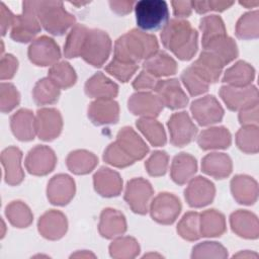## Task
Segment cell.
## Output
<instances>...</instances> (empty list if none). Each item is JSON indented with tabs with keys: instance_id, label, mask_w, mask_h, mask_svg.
Here are the masks:
<instances>
[{
	"instance_id": "cell-1",
	"label": "cell",
	"mask_w": 259,
	"mask_h": 259,
	"mask_svg": "<svg viewBox=\"0 0 259 259\" xmlns=\"http://www.w3.org/2000/svg\"><path fill=\"white\" fill-rule=\"evenodd\" d=\"M197 38V31L191 24L179 18L169 20L161 32L163 46L182 61H188L194 57L198 46Z\"/></svg>"
},
{
	"instance_id": "cell-2",
	"label": "cell",
	"mask_w": 259,
	"mask_h": 259,
	"mask_svg": "<svg viewBox=\"0 0 259 259\" xmlns=\"http://www.w3.org/2000/svg\"><path fill=\"white\" fill-rule=\"evenodd\" d=\"M159 45L155 35L135 28L119 36L114 45V58L136 63L147 60L158 52Z\"/></svg>"
},
{
	"instance_id": "cell-3",
	"label": "cell",
	"mask_w": 259,
	"mask_h": 259,
	"mask_svg": "<svg viewBox=\"0 0 259 259\" xmlns=\"http://www.w3.org/2000/svg\"><path fill=\"white\" fill-rule=\"evenodd\" d=\"M35 10L40 25L54 35L64 34L76 21L60 1H35Z\"/></svg>"
},
{
	"instance_id": "cell-4",
	"label": "cell",
	"mask_w": 259,
	"mask_h": 259,
	"mask_svg": "<svg viewBox=\"0 0 259 259\" xmlns=\"http://www.w3.org/2000/svg\"><path fill=\"white\" fill-rule=\"evenodd\" d=\"M138 26L141 30H157L169 21L168 5L162 0H142L135 4Z\"/></svg>"
},
{
	"instance_id": "cell-5",
	"label": "cell",
	"mask_w": 259,
	"mask_h": 259,
	"mask_svg": "<svg viewBox=\"0 0 259 259\" xmlns=\"http://www.w3.org/2000/svg\"><path fill=\"white\" fill-rule=\"evenodd\" d=\"M22 13L14 16L10 36L15 41L28 42L34 40L40 31V23L36 15L35 1L22 2Z\"/></svg>"
},
{
	"instance_id": "cell-6",
	"label": "cell",
	"mask_w": 259,
	"mask_h": 259,
	"mask_svg": "<svg viewBox=\"0 0 259 259\" xmlns=\"http://www.w3.org/2000/svg\"><path fill=\"white\" fill-rule=\"evenodd\" d=\"M110 51L109 35L101 29H89L80 57L93 67H101L108 59Z\"/></svg>"
},
{
	"instance_id": "cell-7",
	"label": "cell",
	"mask_w": 259,
	"mask_h": 259,
	"mask_svg": "<svg viewBox=\"0 0 259 259\" xmlns=\"http://www.w3.org/2000/svg\"><path fill=\"white\" fill-rule=\"evenodd\" d=\"M153 192V187L148 180L141 177L133 178L126 184L123 197L134 212L145 214L149 210Z\"/></svg>"
},
{
	"instance_id": "cell-8",
	"label": "cell",
	"mask_w": 259,
	"mask_h": 259,
	"mask_svg": "<svg viewBox=\"0 0 259 259\" xmlns=\"http://www.w3.org/2000/svg\"><path fill=\"white\" fill-rule=\"evenodd\" d=\"M149 210L155 222L162 225H171L180 213L181 203L174 194L162 192L151 201Z\"/></svg>"
},
{
	"instance_id": "cell-9",
	"label": "cell",
	"mask_w": 259,
	"mask_h": 259,
	"mask_svg": "<svg viewBox=\"0 0 259 259\" xmlns=\"http://www.w3.org/2000/svg\"><path fill=\"white\" fill-rule=\"evenodd\" d=\"M220 96L227 107L233 111H240L258 103V90L253 85L245 87L224 85L220 89Z\"/></svg>"
},
{
	"instance_id": "cell-10",
	"label": "cell",
	"mask_w": 259,
	"mask_h": 259,
	"mask_svg": "<svg viewBox=\"0 0 259 259\" xmlns=\"http://www.w3.org/2000/svg\"><path fill=\"white\" fill-rule=\"evenodd\" d=\"M170 143L175 147H183L191 143L196 134L197 127L192 122L187 112L181 111L172 114L168 120Z\"/></svg>"
},
{
	"instance_id": "cell-11",
	"label": "cell",
	"mask_w": 259,
	"mask_h": 259,
	"mask_svg": "<svg viewBox=\"0 0 259 259\" xmlns=\"http://www.w3.org/2000/svg\"><path fill=\"white\" fill-rule=\"evenodd\" d=\"M28 58L36 66H53L61 58V51L57 42L47 36L41 35L35 38L28 48Z\"/></svg>"
},
{
	"instance_id": "cell-12",
	"label": "cell",
	"mask_w": 259,
	"mask_h": 259,
	"mask_svg": "<svg viewBox=\"0 0 259 259\" xmlns=\"http://www.w3.org/2000/svg\"><path fill=\"white\" fill-rule=\"evenodd\" d=\"M190 110L193 118L203 126L217 123L224 116L222 105L212 95H206L194 100L191 103Z\"/></svg>"
},
{
	"instance_id": "cell-13",
	"label": "cell",
	"mask_w": 259,
	"mask_h": 259,
	"mask_svg": "<svg viewBox=\"0 0 259 259\" xmlns=\"http://www.w3.org/2000/svg\"><path fill=\"white\" fill-rule=\"evenodd\" d=\"M36 136L42 141L58 138L63 128V118L56 108H40L35 115Z\"/></svg>"
},
{
	"instance_id": "cell-14",
	"label": "cell",
	"mask_w": 259,
	"mask_h": 259,
	"mask_svg": "<svg viewBox=\"0 0 259 259\" xmlns=\"http://www.w3.org/2000/svg\"><path fill=\"white\" fill-rule=\"evenodd\" d=\"M56 164V154L48 146H36L32 148L25 158L26 170L35 176H44L51 173Z\"/></svg>"
},
{
	"instance_id": "cell-15",
	"label": "cell",
	"mask_w": 259,
	"mask_h": 259,
	"mask_svg": "<svg viewBox=\"0 0 259 259\" xmlns=\"http://www.w3.org/2000/svg\"><path fill=\"white\" fill-rule=\"evenodd\" d=\"M215 194V188L208 179L197 176L189 180L188 186L184 191L186 202L191 207H203L209 204Z\"/></svg>"
},
{
	"instance_id": "cell-16",
	"label": "cell",
	"mask_w": 259,
	"mask_h": 259,
	"mask_svg": "<svg viewBox=\"0 0 259 259\" xmlns=\"http://www.w3.org/2000/svg\"><path fill=\"white\" fill-rule=\"evenodd\" d=\"M154 90L163 105L170 109L183 108L188 103V97L177 79L159 80Z\"/></svg>"
},
{
	"instance_id": "cell-17",
	"label": "cell",
	"mask_w": 259,
	"mask_h": 259,
	"mask_svg": "<svg viewBox=\"0 0 259 259\" xmlns=\"http://www.w3.org/2000/svg\"><path fill=\"white\" fill-rule=\"evenodd\" d=\"M76 186L73 178L67 174H58L51 178L47 187L48 199L55 205L68 204L75 195Z\"/></svg>"
},
{
	"instance_id": "cell-18",
	"label": "cell",
	"mask_w": 259,
	"mask_h": 259,
	"mask_svg": "<svg viewBox=\"0 0 259 259\" xmlns=\"http://www.w3.org/2000/svg\"><path fill=\"white\" fill-rule=\"evenodd\" d=\"M127 106L133 114L141 117H156L164 107L157 94L151 92L134 93L127 101Z\"/></svg>"
},
{
	"instance_id": "cell-19",
	"label": "cell",
	"mask_w": 259,
	"mask_h": 259,
	"mask_svg": "<svg viewBox=\"0 0 259 259\" xmlns=\"http://www.w3.org/2000/svg\"><path fill=\"white\" fill-rule=\"evenodd\" d=\"M37 229L44 238L48 240H59L64 237L67 232V218L60 210H48L39 218Z\"/></svg>"
},
{
	"instance_id": "cell-20",
	"label": "cell",
	"mask_w": 259,
	"mask_h": 259,
	"mask_svg": "<svg viewBox=\"0 0 259 259\" xmlns=\"http://www.w3.org/2000/svg\"><path fill=\"white\" fill-rule=\"evenodd\" d=\"M88 117L96 125L116 123L119 106L113 99H95L88 107Z\"/></svg>"
},
{
	"instance_id": "cell-21",
	"label": "cell",
	"mask_w": 259,
	"mask_h": 259,
	"mask_svg": "<svg viewBox=\"0 0 259 259\" xmlns=\"http://www.w3.org/2000/svg\"><path fill=\"white\" fill-rule=\"evenodd\" d=\"M93 184L96 192L103 197H114L122 190L120 175L110 168L101 167L93 176Z\"/></svg>"
},
{
	"instance_id": "cell-22",
	"label": "cell",
	"mask_w": 259,
	"mask_h": 259,
	"mask_svg": "<svg viewBox=\"0 0 259 259\" xmlns=\"http://www.w3.org/2000/svg\"><path fill=\"white\" fill-rule=\"evenodd\" d=\"M22 152L17 147H8L1 154V162L4 168L5 182L11 186L18 185L24 178L21 167Z\"/></svg>"
},
{
	"instance_id": "cell-23",
	"label": "cell",
	"mask_w": 259,
	"mask_h": 259,
	"mask_svg": "<svg viewBox=\"0 0 259 259\" xmlns=\"http://www.w3.org/2000/svg\"><path fill=\"white\" fill-rule=\"evenodd\" d=\"M231 191L235 200L241 204L251 205L258 198L257 181L248 175H236L231 180Z\"/></svg>"
},
{
	"instance_id": "cell-24",
	"label": "cell",
	"mask_w": 259,
	"mask_h": 259,
	"mask_svg": "<svg viewBox=\"0 0 259 259\" xmlns=\"http://www.w3.org/2000/svg\"><path fill=\"white\" fill-rule=\"evenodd\" d=\"M233 232L245 239H257L259 236V222L257 217L248 210L239 209L230 217Z\"/></svg>"
},
{
	"instance_id": "cell-25",
	"label": "cell",
	"mask_w": 259,
	"mask_h": 259,
	"mask_svg": "<svg viewBox=\"0 0 259 259\" xmlns=\"http://www.w3.org/2000/svg\"><path fill=\"white\" fill-rule=\"evenodd\" d=\"M10 127L17 140L31 141L36 136L35 116L29 109H19L10 117Z\"/></svg>"
},
{
	"instance_id": "cell-26",
	"label": "cell",
	"mask_w": 259,
	"mask_h": 259,
	"mask_svg": "<svg viewBox=\"0 0 259 259\" xmlns=\"http://www.w3.org/2000/svg\"><path fill=\"white\" fill-rule=\"evenodd\" d=\"M116 142L134 161L143 159L149 152L147 144L130 126H124L117 133Z\"/></svg>"
},
{
	"instance_id": "cell-27",
	"label": "cell",
	"mask_w": 259,
	"mask_h": 259,
	"mask_svg": "<svg viewBox=\"0 0 259 259\" xmlns=\"http://www.w3.org/2000/svg\"><path fill=\"white\" fill-rule=\"evenodd\" d=\"M98 231L106 239H112L122 235L126 231L124 215L114 208L108 207L103 209L100 214Z\"/></svg>"
},
{
	"instance_id": "cell-28",
	"label": "cell",
	"mask_w": 259,
	"mask_h": 259,
	"mask_svg": "<svg viewBox=\"0 0 259 259\" xmlns=\"http://www.w3.org/2000/svg\"><path fill=\"white\" fill-rule=\"evenodd\" d=\"M84 89L87 96L95 99H113L118 93V86L101 72L90 77Z\"/></svg>"
},
{
	"instance_id": "cell-29",
	"label": "cell",
	"mask_w": 259,
	"mask_h": 259,
	"mask_svg": "<svg viewBox=\"0 0 259 259\" xmlns=\"http://www.w3.org/2000/svg\"><path fill=\"white\" fill-rule=\"evenodd\" d=\"M197 74H199L206 82H217L222 74L224 64L212 54L202 50L199 57L190 66Z\"/></svg>"
},
{
	"instance_id": "cell-30",
	"label": "cell",
	"mask_w": 259,
	"mask_h": 259,
	"mask_svg": "<svg viewBox=\"0 0 259 259\" xmlns=\"http://www.w3.org/2000/svg\"><path fill=\"white\" fill-rule=\"evenodd\" d=\"M202 172L215 179L228 177L233 169L231 158L225 153L213 152L203 157L201 162Z\"/></svg>"
},
{
	"instance_id": "cell-31",
	"label": "cell",
	"mask_w": 259,
	"mask_h": 259,
	"mask_svg": "<svg viewBox=\"0 0 259 259\" xmlns=\"http://www.w3.org/2000/svg\"><path fill=\"white\" fill-rule=\"evenodd\" d=\"M196 170L197 163L195 158L187 153H180L173 158L170 174L176 184L183 185L192 179Z\"/></svg>"
},
{
	"instance_id": "cell-32",
	"label": "cell",
	"mask_w": 259,
	"mask_h": 259,
	"mask_svg": "<svg viewBox=\"0 0 259 259\" xmlns=\"http://www.w3.org/2000/svg\"><path fill=\"white\" fill-rule=\"evenodd\" d=\"M231 142V133L224 126H212L203 130L197 138V144L202 150L227 149Z\"/></svg>"
},
{
	"instance_id": "cell-33",
	"label": "cell",
	"mask_w": 259,
	"mask_h": 259,
	"mask_svg": "<svg viewBox=\"0 0 259 259\" xmlns=\"http://www.w3.org/2000/svg\"><path fill=\"white\" fill-rule=\"evenodd\" d=\"M202 48L204 51H207L215 56L224 64V66L234 61L238 56L237 44L227 34L209 40Z\"/></svg>"
},
{
	"instance_id": "cell-34",
	"label": "cell",
	"mask_w": 259,
	"mask_h": 259,
	"mask_svg": "<svg viewBox=\"0 0 259 259\" xmlns=\"http://www.w3.org/2000/svg\"><path fill=\"white\" fill-rule=\"evenodd\" d=\"M143 68L156 78H159L174 75L177 71V64L167 53L158 51L144 61Z\"/></svg>"
},
{
	"instance_id": "cell-35",
	"label": "cell",
	"mask_w": 259,
	"mask_h": 259,
	"mask_svg": "<svg viewBox=\"0 0 259 259\" xmlns=\"http://www.w3.org/2000/svg\"><path fill=\"white\" fill-rule=\"evenodd\" d=\"M255 78L254 68L245 61H239L226 70L223 82L235 87H245L251 85Z\"/></svg>"
},
{
	"instance_id": "cell-36",
	"label": "cell",
	"mask_w": 259,
	"mask_h": 259,
	"mask_svg": "<svg viewBox=\"0 0 259 259\" xmlns=\"http://www.w3.org/2000/svg\"><path fill=\"white\" fill-rule=\"evenodd\" d=\"M200 235L202 237H219L226 232L225 215L215 209H207L199 214Z\"/></svg>"
},
{
	"instance_id": "cell-37",
	"label": "cell",
	"mask_w": 259,
	"mask_h": 259,
	"mask_svg": "<svg viewBox=\"0 0 259 259\" xmlns=\"http://www.w3.org/2000/svg\"><path fill=\"white\" fill-rule=\"evenodd\" d=\"M97 157L86 150H75L71 152L66 159L68 169L77 175L90 173L97 165Z\"/></svg>"
},
{
	"instance_id": "cell-38",
	"label": "cell",
	"mask_w": 259,
	"mask_h": 259,
	"mask_svg": "<svg viewBox=\"0 0 259 259\" xmlns=\"http://www.w3.org/2000/svg\"><path fill=\"white\" fill-rule=\"evenodd\" d=\"M137 126L152 146L162 147L166 144L164 127L155 117H141L137 120Z\"/></svg>"
},
{
	"instance_id": "cell-39",
	"label": "cell",
	"mask_w": 259,
	"mask_h": 259,
	"mask_svg": "<svg viewBox=\"0 0 259 259\" xmlns=\"http://www.w3.org/2000/svg\"><path fill=\"white\" fill-rule=\"evenodd\" d=\"M88 31L89 28L83 24H75L71 28L64 46V55L66 58L72 59L81 56Z\"/></svg>"
},
{
	"instance_id": "cell-40",
	"label": "cell",
	"mask_w": 259,
	"mask_h": 259,
	"mask_svg": "<svg viewBox=\"0 0 259 259\" xmlns=\"http://www.w3.org/2000/svg\"><path fill=\"white\" fill-rule=\"evenodd\" d=\"M60 88L49 78H42L36 82L32 90V97L37 105L53 104L58 101Z\"/></svg>"
},
{
	"instance_id": "cell-41",
	"label": "cell",
	"mask_w": 259,
	"mask_h": 259,
	"mask_svg": "<svg viewBox=\"0 0 259 259\" xmlns=\"http://www.w3.org/2000/svg\"><path fill=\"white\" fill-rule=\"evenodd\" d=\"M48 77L60 88L68 89L72 87L77 80L74 68L67 62H58L49 70Z\"/></svg>"
},
{
	"instance_id": "cell-42",
	"label": "cell",
	"mask_w": 259,
	"mask_h": 259,
	"mask_svg": "<svg viewBox=\"0 0 259 259\" xmlns=\"http://www.w3.org/2000/svg\"><path fill=\"white\" fill-rule=\"evenodd\" d=\"M5 214L12 226L20 229L28 227L33 220L30 208L20 200H14L7 204Z\"/></svg>"
},
{
	"instance_id": "cell-43",
	"label": "cell",
	"mask_w": 259,
	"mask_h": 259,
	"mask_svg": "<svg viewBox=\"0 0 259 259\" xmlns=\"http://www.w3.org/2000/svg\"><path fill=\"white\" fill-rule=\"evenodd\" d=\"M140 253V245L133 237H119L109 245V254L115 259H131Z\"/></svg>"
},
{
	"instance_id": "cell-44",
	"label": "cell",
	"mask_w": 259,
	"mask_h": 259,
	"mask_svg": "<svg viewBox=\"0 0 259 259\" xmlns=\"http://www.w3.org/2000/svg\"><path fill=\"white\" fill-rule=\"evenodd\" d=\"M238 148L247 154H256L259 150L258 125H243L236 134Z\"/></svg>"
},
{
	"instance_id": "cell-45",
	"label": "cell",
	"mask_w": 259,
	"mask_h": 259,
	"mask_svg": "<svg viewBox=\"0 0 259 259\" xmlns=\"http://www.w3.org/2000/svg\"><path fill=\"white\" fill-rule=\"evenodd\" d=\"M236 35L241 39H252L259 36V12L250 11L242 15L236 24Z\"/></svg>"
},
{
	"instance_id": "cell-46",
	"label": "cell",
	"mask_w": 259,
	"mask_h": 259,
	"mask_svg": "<svg viewBox=\"0 0 259 259\" xmlns=\"http://www.w3.org/2000/svg\"><path fill=\"white\" fill-rule=\"evenodd\" d=\"M199 28L202 32L201 44L202 47L205 46L209 40L227 34L226 27L223 19L218 15H207L201 18L199 22Z\"/></svg>"
},
{
	"instance_id": "cell-47",
	"label": "cell",
	"mask_w": 259,
	"mask_h": 259,
	"mask_svg": "<svg viewBox=\"0 0 259 259\" xmlns=\"http://www.w3.org/2000/svg\"><path fill=\"white\" fill-rule=\"evenodd\" d=\"M178 235L187 241H196L200 235L199 213L196 211L186 212L177 225Z\"/></svg>"
},
{
	"instance_id": "cell-48",
	"label": "cell",
	"mask_w": 259,
	"mask_h": 259,
	"mask_svg": "<svg viewBox=\"0 0 259 259\" xmlns=\"http://www.w3.org/2000/svg\"><path fill=\"white\" fill-rule=\"evenodd\" d=\"M181 80L191 96L203 94L208 90L209 87V83L206 82L191 67L183 70L181 74Z\"/></svg>"
},
{
	"instance_id": "cell-49",
	"label": "cell",
	"mask_w": 259,
	"mask_h": 259,
	"mask_svg": "<svg viewBox=\"0 0 259 259\" xmlns=\"http://www.w3.org/2000/svg\"><path fill=\"white\" fill-rule=\"evenodd\" d=\"M107 73L121 82H127L138 70V64L121 61L113 57V59L105 67Z\"/></svg>"
},
{
	"instance_id": "cell-50",
	"label": "cell",
	"mask_w": 259,
	"mask_h": 259,
	"mask_svg": "<svg viewBox=\"0 0 259 259\" xmlns=\"http://www.w3.org/2000/svg\"><path fill=\"white\" fill-rule=\"evenodd\" d=\"M103 160L107 164L117 168L127 167L135 162L117 144L116 141L107 146L103 154Z\"/></svg>"
},
{
	"instance_id": "cell-51",
	"label": "cell",
	"mask_w": 259,
	"mask_h": 259,
	"mask_svg": "<svg viewBox=\"0 0 259 259\" xmlns=\"http://www.w3.org/2000/svg\"><path fill=\"white\" fill-rule=\"evenodd\" d=\"M192 258H221L228 257L227 249L218 242H202L193 247Z\"/></svg>"
},
{
	"instance_id": "cell-52",
	"label": "cell",
	"mask_w": 259,
	"mask_h": 259,
	"mask_svg": "<svg viewBox=\"0 0 259 259\" xmlns=\"http://www.w3.org/2000/svg\"><path fill=\"white\" fill-rule=\"evenodd\" d=\"M20 101V96L14 85L1 83L0 85V109L3 113L11 111Z\"/></svg>"
},
{
	"instance_id": "cell-53",
	"label": "cell",
	"mask_w": 259,
	"mask_h": 259,
	"mask_svg": "<svg viewBox=\"0 0 259 259\" xmlns=\"http://www.w3.org/2000/svg\"><path fill=\"white\" fill-rule=\"evenodd\" d=\"M169 156L164 151H155L145 163V167L149 175L158 177L166 173L168 168Z\"/></svg>"
},
{
	"instance_id": "cell-54",
	"label": "cell",
	"mask_w": 259,
	"mask_h": 259,
	"mask_svg": "<svg viewBox=\"0 0 259 259\" xmlns=\"http://www.w3.org/2000/svg\"><path fill=\"white\" fill-rule=\"evenodd\" d=\"M192 9H194L197 13L203 14L209 11H224L230 8L234 2L233 1H191Z\"/></svg>"
},
{
	"instance_id": "cell-55",
	"label": "cell",
	"mask_w": 259,
	"mask_h": 259,
	"mask_svg": "<svg viewBox=\"0 0 259 259\" xmlns=\"http://www.w3.org/2000/svg\"><path fill=\"white\" fill-rule=\"evenodd\" d=\"M18 68V61L17 59L10 54L4 55L1 57L0 62V78L1 80L11 79Z\"/></svg>"
},
{
	"instance_id": "cell-56",
	"label": "cell",
	"mask_w": 259,
	"mask_h": 259,
	"mask_svg": "<svg viewBox=\"0 0 259 259\" xmlns=\"http://www.w3.org/2000/svg\"><path fill=\"white\" fill-rule=\"evenodd\" d=\"M158 81V78H156L151 73L143 69L140 72V74L136 77V79L133 81V87L137 90L154 89Z\"/></svg>"
},
{
	"instance_id": "cell-57",
	"label": "cell",
	"mask_w": 259,
	"mask_h": 259,
	"mask_svg": "<svg viewBox=\"0 0 259 259\" xmlns=\"http://www.w3.org/2000/svg\"><path fill=\"white\" fill-rule=\"evenodd\" d=\"M258 103L239 111V121L242 125H258Z\"/></svg>"
},
{
	"instance_id": "cell-58",
	"label": "cell",
	"mask_w": 259,
	"mask_h": 259,
	"mask_svg": "<svg viewBox=\"0 0 259 259\" xmlns=\"http://www.w3.org/2000/svg\"><path fill=\"white\" fill-rule=\"evenodd\" d=\"M13 13L5 6L4 3L0 4V26H1V33L4 35L6 31L12 26L14 20Z\"/></svg>"
},
{
	"instance_id": "cell-59",
	"label": "cell",
	"mask_w": 259,
	"mask_h": 259,
	"mask_svg": "<svg viewBox=\"0 0 259 259\" xmlns=\"http://www.w3.org/2000/svg\"><path fill=\"white\" fill-rule=\"evenodd\" d=\"M171 5L173 7L174 15L182 19L191 14L192 11V3L191 1H172Z\"/></svg>"
},
{
	"instance_id": "cell-60",
	"label": "cell",
	"mask_w": 259,
	"mask_h": 259,
	"mask_svg": "<svg viewBox=\"0 0 259 259\" xmlns=\"http://www.w3.org/2000/svg\"><path fill=\"white\" fill-rule=\"evenodd\" d=\"M109 6L118 15H126L135 7L134 1H109Z\"/></svg>"
},
{
	"instance_id": "cell-61",
	"label": "cell",
	"mask_w": 259,
	"mask_h": 259,
	"mask_svg": "<svg viewBox=\"0 0 259 259\" xmlns=\"http://www.w3.org/2000/svg\"><path fill=\"white\" fill-rule=\"evenodd\" d=\"M71 257H75V258H95V255L88 252V251H78L75 254H72Z\"/></svg>"
},
{
	"instance_id": "cell-62",
	"label": "cell",
	"mask_w": 259,
	"mask_h": 259,
	"mask_svg": "<svg viewBox=\"0 0 259 259\" xmlns=\"http://www.w3.org/2000/svg\"><path fill=\"white\" fill-rule=\"evenodd\" d=\"M258 255L256 253H253V252H250V251H243V252H240L236 255H234V257H243V258H256Z\"/></svg>"
},
{
	"instance_id": "cell-63",
	"label": "cell",
	"mask_w": 259,
	"mask_h": 259,
	"mask_svg": "<svg viewBox=\"0 0 259 259\" xmlns=\"http://www.w3.org/2000/svg\"><path fill=\"white\" fill-rule=\"evenodd\" d=\"M240 4L247 8H250V7L257 6L259 4V1H240Z\"/></svg>"
},
{
	"instance_id": "cell-64",
	"label": "cell",
	"mask_w": 259,
	"mask_h": 259,
	"mask_svg": "<svg viewBox=\"0 0 259 259\" xmlns=\"http://www.w3.org/2000/svg\"><path fill=\"white\" fill-rule=\"evenodd\" d=\"M144 257H161V255H158V254H146L144 255Z\"/></svg>"
}]
</instances>
